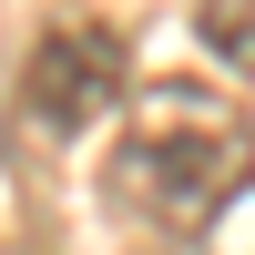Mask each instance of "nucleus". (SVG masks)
Wrapping results in <instances>:
<instances>
[{"instance_id": "nucleus-3", "label": "nucleus", "mask_w": 255, "mask_h": 255, "mask_svg": "<svg viewBox=\"0 0 255 255\" xmlns=\"http://www.w3.org/2000/svg\"><path fill=\"white\" fill-rule=\"evenodd\" d=\"M194 41L225 72H255V0H194Z\"/></svg>"}, {"instance_id": "nucleus-1", "label": "nucleus", "mask_w": 255, "mask_h": 255, "mask_svg": "<svg viewBox=\"0 0 255 255\" xmlns=\"http://www.w3.org/2000/svg\"><path fill=\"white\" fill-rule=\"evenodd\" d=\"M245 174H255V133H245L235 102L204 92V82H153L143 113L123 123V143H113V194L133 204L143 225H174V235L215 225Z\"/></svg>"}, {"instance_id": "nucleus-2", "label": "nucleus", "mask_w": 255, "mask_h": 255, "mask_svg": "<svg viewBox=\"0 0 255 255\" xmlns=\"http://www.w3.org/2000/svg\"><path fill=\"white\" fill-rule=\"evenodd\" d=\"M123 92H133V41L113 20H51L20 61V102L41 133H92V123H113Z\"/></svg>"}]
</instances>
